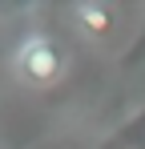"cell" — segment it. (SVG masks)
<instances>
[{
  "label": "cell",
  "instance_id": "obj_1",
  "mask_svg": "<svg viewBox=\"0 0 145 149\" xmlns=\"http://www.w3.org/2000/svg\"><path fill=\"white\" fill-rule=\"evenodd\" d=\"M16 73H20L24 85L48 89V85H56L65 77V49L52 36L36 32V36H28L20 49H16Z\"/></svg>",
  "mask_w": 145,
  "mask_h": 149
},
{
  "label": "cell",
  "instance_id": "obj_4",
  "mask_svg": "<svg viewBox=\"0 0 145 149\" xmlns=\"http://www.w3.org/2000/svg\"><path fill=\"white\" fill-rule=\"evenodd\" d=\"M141 61H145V28H141V36L129 45V52H125V61H121V65H125V69H133V65H141Z\"/></svg>",
  "mask_w": 145,
  "mask_h": 149
},
{
  "label": "cell",
  "instance_id": "obj_3",
  "mask_svg": "<svg viewBox=\"0 0 145 149\" xmlns=\"http://www.w3.org/2000/svg\"><path fill=\"white\" fill-rule=\"evenodd\" d=\"M105 149H145V109L105 141Z\"/></svg>",
  "mask_w": 145,
  "mask_h": 149
},
{
  "label": "cell",
  "instance_id": "obj_2",
  "mask_svg": "<svg viewBox=\"0 0 145 149\" xmlns=\"http://www.w3.org/2000/svg\"><path fill=\"white\" fill-rule=\"evenodd\" d=\"M77 20L81 28L89 32V36H109L117 20H113V8L109 4H97V0H85V4H77Z\"/></svg>",
  "mask_w": 145,
  "mask_h": 149
}]
</instances>
